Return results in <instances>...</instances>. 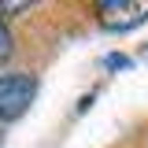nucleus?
Listing matches in <instances>:
<instances>
[{
  "label": "nucleus",
  "instance_id": "3",
  "mask_svg": "<svg viewBox=\"0 0 148 148\" xmlns=\"http://www.w3.org/2000/svg\"><path fill=\"white\" fill-rule=\"evenodd\" d=\"M11 48H15V45H11V34H8V26L0 22V63L11 56Z\"/></svg>",
  "mask_w": 148,
  "mask_h": 148
},
{
  "label": "nucleus",
  "instance_id": "2",
  "mask_svg": "<svg viewBox=\"0 0 148 148\" xmlns=\"http://www.w3.org/2000/svg\"><path fill=\"white\" fill-rule=\"evenodd\" d=\"M96 11H100V22L108 30H130V26H137L148 15V4L145 0H108Z\"/></svg>",
  "mask_w": 148,
  "mask_h": 148
},
{
  "label": "nucleus",
  "instance_id": "1",
  "mask_svg": "<svg viewBox=\"0 0 148 148\" xmlns=\"http://www.w3.org/2000/svg\"><path fill=\"white\" fill-rule=\"evenodd\" d=\"M37 96L34 74H0V122H15Z\"/></svg>",
  "mask_w": 148,
  "mask_h": 148
}]
</instances>
